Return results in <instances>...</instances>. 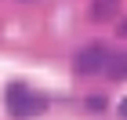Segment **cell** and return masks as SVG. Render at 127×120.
I'll list each match as a JSON object with an SVG mask.
<instances>
[{
  "label": "cell",
  "mask_w": 127,
  "mask_h": 120,
  "mask_svg": "<svg viewBox=\"0 0 127 120\" xmlns=\"http://www.w3.org/2000/svg\"><path fill=\"white\" fill-rule=\"evenodd\" d=\"M47 109V98L40 95V91L26 87V84H11L7 87V113L18 120H29V117H40V113Z\"/></svg>",
  "instance_id": "1"
},
{
  "label": "cell",
  "mask_w": 127,
  "mask_h": 120,
  "mask_svg": "<svg viewBox=\"0 0 127 120\" xmlns=\"http://www.w3.org/2000/svg\"><path fill=\"white\" fill-rule=\"evenodd\" d=\"M105 62H109V47H105V44H87V47L76 51L73 69H76L80 77H95V73L105 69Z\"/></svg>",
  "instance_id": "2"
},
{
  "label": "cell",
  "mask_w": 127,
  "mask_h": 120,
  "mask_svg": "<svg viewBox=\"0 0 127 120\" xmlns=\"http://www.w3.org/2000/svg\"><path fill=\"white\" fill-rule=\"evenodd\" d=\"M120 15V0H91V18L95 22H113Z\"/></svg>",
  "instance_id": "3"
},
{
  "label": "cell",
  "mask_w": 127,
  "mask_h": 120,
  "mask_svg": "<svg viewBox=\"0 0 127 120\" xmlns=\"http://www.w3.org/2000/svg\"><path fill=\"white\" fill-rule=\"evenodd\" d=\"M105 73L109 80H127V51H116V55H109V62H105Z\"/></svg>",
  "instance_id": "4"
},
{
  "label": "cell",
  "mask_w": 127,
  "mask_h": 120,
  "mask_svg": "<svg viewBox=\"0 0 127 120\" xmlns=\"http://www.w3.org/2000/svg\"><path fill=\"white\" fill-rule=\"evenodd\" d=\"M87 106L102 113V109H105V95H87Z\"/></svg>",
  "instance_id": "5"
},
{
  "label": "cell",
  "mask_w": 127,
  "mask_h": 120,
  "mask_svg": "<svg viewBox=\"0 0 127 120\" xmlns=\"http://www.w3.org/2000/svg\"><path fill=\"white\" fill-rule=\"evenodd\" d=\"M120 117H124V120H127V98H124V102H120Z\"/></svg>",
  "instance_id": "6"
},
{
  "label": "cell",
  "mask_w": 127,
  "mask_h": 120,
  "mask_svg": "<svg viewBox=\"0 0 127 120\" xmlns=\"http://www.w3.org/2000/svg\"><path fill=\"white\" fill-rule=\"evenodd\" d=\"M120 33H124V37H127V18H124V22H120Z\"/></svg>",
  "instance_id": "7"
}]
</instances>
